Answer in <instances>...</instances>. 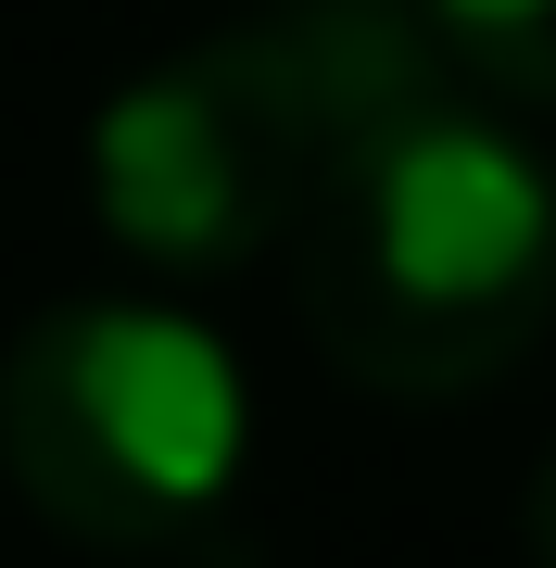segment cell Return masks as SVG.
Wrapping results in <instances>:
<instances>
[{
    "mask_svg": "<svg viewBox=\"0 0 556 568\" xmlns=\"http://www.w3.org/2000/svg\"><path fill=\"white\" fill-rule=\"evenodd\" d=\"M443 89V26L417 0H279L228 39L127 77L89 126V203L140 265H215L291 241L354 140Z\"/></svg>",
    "mask_w": 556,
    "mask_h": 568,
    "instance_id": "cell-1",
    "label": "cell"
},
{
    "mask_svg": "<svg viewBox=\"0 0 556 568\" xmlns=\"http://www.w3.org/2000/svg\"><path fill=\"white\" fill-rule=\"evenodd\" d=\"M556 316V164L518 126L431 89L304 215V328L367 392H481Z\"/></svg>",
    "mask_w": 556,
    "mask_h": 568,
    "instance_id": "cell-2",
    "label": "cell"
},
{
    "mask_svg": "<svg viewBox=\"0 0 556 568\" xmlns=\"http://www.w3.org/2000/svg\"><path fill=\"white\" fill-rule=\"evenodd\" d=\"M241 366L165 304H51L0 354V467L51 530L102 556L190 544L241 493Z\"/></svg>",
    "mask_w": 556,
    "mask_h": 568,
    "instance_id": "cell-3",
    "label": "cell"
},
{
    "mask_svg": "<svg viewBox=\"0 0 556 568\" xmlns=\"http://www.w3.org/2000/svg\"><path fill=\"white\" fill-rule=\"evenodd\" d=\"M443 26V51L468 77L518 89V102H556V0H417Z\"/></svg>",
    "mask_w": 556,
    "mask_h": 568,
    "instance_id": "cell-4",
    "label": "cell"
},
{
    "mask_svg": "<svg viewBox=\"0 0 556 568\" xmlns=\"http://www.w3.org/2000/svg\"><path fill=\"white\" fill-rule=\"evenodd\" d=\"M532 568H556V455H544V480H532Z\"/></svg>",
    "mask_w": 556,
    "mask_h": 568,
    "instance_id": "cell-5",
    "label": "cell"
}]
</instances>
